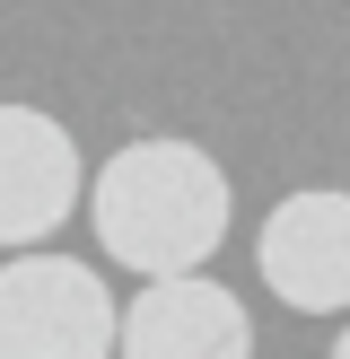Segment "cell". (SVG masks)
Instances as JSON below:
<instances>
[{
    "label": "cell",
    "instance_id": "cell-3",
    "mask_svg": "<svg viewBox=\"0 0 350 359\" xmlns=\"http://www.w3.org/2000/svg\"><path fill=\"white\" fill-rule=\"evenodd\" d=\"M262 280L298 316H342L350 307V193H289L262 219L254 245Z\"/></svg>",
    "mask_w": 350,
    "mask_h": 359
},
{
    "label": "cell",
    "instance_id": "cell-5",
    "mask_svg": "<svg viewBox=\"0 0 350 359\" xmlns=\"http://www.w3.org/2000/svg\"><path fill=\"white\" fill-rule=\"evenodd\" d=\"M122 359H254V316L219 280H158L122 307Z\"/></svg>",
    "mask_w": 350,
    "mask_h": 359
},
{
    "label": "cell",
    "instance_id": "cell-2",
    "mask_svg": "<svg viewBox=\"0 0 350 359\" xmlns=\"http://www.w3.org/2000/svg\"><path fill=\"white\" fill-rule=\"evenodd\" d=\"M0 359H122V307L79 255L0 263Z\"/></svg>",
    "mask_w": 350,
    "mask_h": 359
},
{
    "label": "cell",
    "instance_id": "cell-4",
    "mask_svg": "<svg viewBox=\"0 0 350 359\" xmlns=\"http://www.w3.org/2000/svg\"><path fill=\"white\" fill-rule=\"evenodd\" d=\"M79 202V140L44 105H0V245L27 255Z\"/></svg>",
    "mask_w": 350,
    "mask_h": 359
},
{
    "label": "cell",
    "instance_id": "cell-1",
    "mask_svg": "<svg viewBox=\"0 0 350 359\" xmlns=\"http://www.w3.org/2000/svg\"><path fill=\"white\" fill-rule=\"evenodd\" d=\"M88 219H97V245L114 263H132L149 290L202 280V263L227 237V175L192 140H132L97 167Z\"/></svg>",
    "mask_w": 350,
    "mask_h": 359
},
{
    "label": "cell",
    "instance_id": "cell-6",
    "mask_svg": "<svg viewBox=\"0 0 350 359\" xmlns=\"http://www.w3.org/2000/svg\"><path fill=\"white\" fill-rule=\"evenodd\" d=\"M332 359H350V325H342V342H332Z\"/></svg>",
    "mask_w": 350,
    "mask_h": 359
}]
</instances>
